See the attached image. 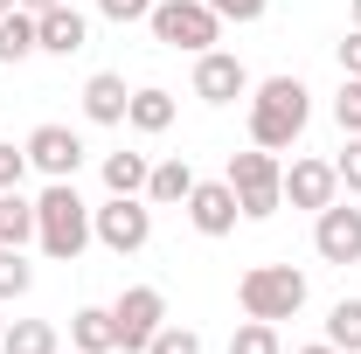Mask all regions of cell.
<instances>
[{"label":"cell","mask_w":361,"mask_h":354,"mask_svg":"<svg viewBox=\"0 0 361 354\" xmlns=\"http://www.w3.org/2000/svg\"><path fill=\"white\" fill-rule=\"evenodd\" d=\"M306 118H313V90L299 84V77H264V84H250V146L292 153V139L306 133Z\"/></svg>","instance_id":"1"},{"label":"cell","mask_w":361,"mask_h":354,"mask_svg":"<svg viewBox=\"0 0 361 354\" xmlns=\"http://www.w3.org/2000/svg\"><path fill=\"white\" fill-rule=\"evenodd\" d=\"M35 243H42L56 264H77L90 243V202L77 195V181H49L42 195H35Z\"/></svg>","instance_id":"2"},{"label":"cell","mask_w":361,"mask_h":354,"mask_svg":"<svg viewBox=\"0 0 361 354\" xmlns=\"http://www.w3.org/2000/svg\"><path fill=\"white\" fill-rule=\"evenodd\" d=\"M236 306H243V319H292V312L306 306V271L292 264H250L243 278H236Z\"/></svg>","instance_id":"3"},{"label":"cell","mask_w":361,"mask_h":354,"mask_svg":"<svg viewBox=\"0 0 361 354\" xmlns=\"http://www.w3.org/2000/svg\"><path fill=\"white\" fill-rule=\"evenodd\" d=\"M146 28H153V42L180 49V56H202V49L223 42V14H216L209 0H153Z\"/></svg>","instance_id":"4"},{"label":"cell","mask_w":361,"mask_h":354,"mask_svg":"<svg viewBox=\"0 0 361 354\" xmlns=\"http://www.w3.org/2000/svg\"><path fill=\"white\" fill-rule=\"evenodd\" d=\"M229 188H236V202H243V222H264L285 209V167H278V153L264 146H250V153H229Z\"/></svg>","instance_id":"5"},{"label":"cell","mask_w":361,"mask_h":354,"mask_svg":"<svg viewBox=\"0 0 361 354\" xmlns=\"http://www.w3.org/2000/svg\"><path fill=\"white\" fill-rule=\"evenodd\" d=\"M90 236L111 250V257H133L153 243V202L146 195H111L104 209H90Z\"/></svg>","instance_id":"6"},{"label":"cell","mask_w":361,"mask_h":354,"mask_svg":"<svg viewBox=\"0 0 361 354\" xmlns=\"http://www.w3.org/2000/svg\"><path fill=\"white\" fill-rule=\"evenodd\" d=\"M111 319H118V348L146 354V341L167 326V292H160V285H126L118 306H111Z\"/></svg>","instance_id":"7"},{"label":"cell","mask_w":361,"mask_h":354,"mask_svg":"<svg viewBox=\"0 0 361 354\" xmlns=\"http://www.w3.org/2000/svg\"><path fill=\"white\" fill-rule=\"evenodd\" d=\"M313 250H319V264H361V209L355 202H326L313 216Z\"/></svg>","instance_id":"8"},{"label":"cell","mask_w":361,"mask_h":354,"mask_svg":"<svg viewBox=\"0 0 361 354\" xmlns=\"http://www.w3.org/2000/svg\"><path fill=\"white\" fill-rule=\"evenodd\" d=\"M195 97L202 104H236V97H250V70L229 49H202L195 56Z\"/></svg>","instance_id":"9"},{"label":"cell","mask_w":361,"mask_h":354,"mask_svg":"<svg viewBox=\"0 0 361 354\" xmlns=\"http://www.w3.org/2000/svg\"><path fill=\"white\" fill-rule=\"evenodd\" d=\"M180 209H188V222H195L202 236H229V229L243 222V202H236V188H229V181H195Z\"/></svg>","instance_id":"10"},{"label":"cell","mask_w":361,"mask_h":354,"mask_svg":"<svg viewBox=\"0 0 361 354\" xmlns=\"http://www.w3.org/2000/svg\"><path fill=\"white\" fill-rule=\"evenodd\" d=\"M21 146H28V167H42L49 181H77V167H84V139L70 126H35Z\"/></svg>","instance_id":"11"},{"label":"cell","mask_w":361,"mask_h":354,"mask_svg":"<svg viewBox=\"0 0 361 354\" xmlns=\"http://www.w3.org/2000/svg\"><path fill=\"white\" fill-rule=\"evenodd\" d=\"M285 202L292 209H326V202H341V174H334V160H292L285 167Z\"/></svg>","instance_id":"12"},{"label":"cell","mask_w":361,"mask_h":354,"mask_svg":"<svg viewBox=\"0 0 361 354\" xmlns=\"http://www.w3.org/2000/svg\"><path fill=\"white\" fill-rule=\"evenodd\" d=\"M35 42H42V56H77V49L90 42V21L63 0V7H49V14H35Z\"/></svg>","instance_id":"13"},{"label":"cell","mask_w":361,"mask_h":354,"mask_svg":"<svg viewBox=\"0 0 361 354\" xmlns=\"http://www.w3.org/2000/svg\"><path fill=\"white\" fill-rule=\"evenodd\" d=\"M126 104H133V90H126L118 70H97L84 84V118L90 126H126Z\"/></svg>","instance_id":"14"},{"label":"cell","mask_w":361,"mask_h":354,"mask_svg":"<svg viewBox=\"0 0 361 354\" xmlns=\"http://www.w3.org/2000/svg\"><path fill=\"white\" fill-rule=\"evenodd\" d=\"M70 348H77V354H111V348H118V319H111V306H77V312H70Z\"/></svg>","instance_id":"15"},{"label":"cell","mask_w":361,"mask_h":354,"mask_svg":"<svg viewBox=\"0 0 361 354\" xmlns=\"http://www.w3.org/2000/svg\"><path fill=\"white\" fill-rule=\"evenodd\" d=\"M126 126H133V133H146V139H160L167 126H174V90H160V84L133 90V104H126Z\"/></svg>","instance_id":"16"},{"label":"cell","mask_w":361,"mask_h":354,"mask_svg":"<svg viewBox=\"0 0 361 354\" xmlns=\"http://www.w3.org/2000/svg\"><path fill=\"white\" fill-rule=\"evenodd\" d=\"M0 243L7 250H28L35 243V202L21 188H0Z\"/></svg>","instance_id":"17"},{"label":"cell","mask_w":361,"mask_h":354,"mask_svg":"<svg viewBox=\"0 0 361 354\" xmlns=\"http://www.w3.org/2000/svg\"><path fill=\"white\" fill-rule=\"evenodd\" d=\"M188 188H195V167H188V160H160V167L146 174V202H153V209H174V202H188Z\"/></svg>","instance_id":"18"},{"label":"cell","mask_w":361,"mask_h":354,"mask_svg":"<svg viewBox=\"0 0 361 354\" xmlns=\"http://www.w3.org/2000/svg\"><path fill=\"white\" fill-rule=\"evenodd\" d=\"M28 56H42V42H35V14L14 7V14H0V63H28Z\"/></svg>","instance_id":"19"},{"label":"cell","mask_w":361,"mask_h":354,"mask_svg":"<svg viewBox=\"0 0 361 354\" xmlns=\"http://www.w3.org/2000/svg\"><path fill=\"white\" fill-rule=\"evenodd\" d=\"M63 348V334L49 326V319H14L7 334H0V354H56Z\"/></svg>","instance_id":"20"},{"label":"cell","mask_w":361,"mask_h":354,"mask_svg":"<svg viewBox=\"0 0 361 354\" xmlns=\"http://www.w3.org/2000/svg\"><path fill=\"white\" fill-rule=\"evenodd\" d=\"M146 174H153L146 153H104V188L111 195H146Z\"/></svg>","instance_id":"21"},{"label":"cell","mask_w":361,"mask_h":354,"mask_svg":"<svg viewBox=\"0 0 361 354\" xmlns=\"http://www.w3.org/2000/svg\"><path fill=\"white\" fill-rule=\"evenodd\" d=\"M326 341L341 354H361V299H341V306L326 312Z\"/></svg>","instance_id":"22"},{"label":"cell","mask_w":361,"mask_h":354,"mask_svg":"<svg viewBox=\"0 0 361 354\" xmlns=\"http://www.w3.org/2000/svg\"><path fill=\"white\" fill-rule=\"evenodd\" d=\"M229 354H285V341H278L271 319H243V326L229 334Z\"/></svg>","instance_id":"23"},{"label":"cell","mask_w":361,"mask_h":354,"mask_svg":"<svg viewBox=\"0 0 361 354\" xmlns=\"http://www.w3.org/2000/svg\"><path fill=\"white\" fill-rule=\"evenodd\" d=\"M28 285H35V264H28L21 250H7V243H0V306H7V299H21Z\"/></svg>","instance_id":"24"},{"label":"cell","mask_w":361,"mask_h":354,"mask_svg":"<svg viewBox=\"0 0 361 354\" xmlns=\"http://www.w3.org/2000/svg\"><path fill=\"white\" fill-rule=\"evenodd\" d=\"M146 354H202V334H195V326H174V319H167V326H160V334L146 341Z\"/></svg>","instance_id":"25"},{"label":"cell","mask_w":361,"mask_h":354,"mask_svg":"<svg viewBox=\"0 0 361 354\" xmlns=\"http://www.w3.org/2000/svg\"><path fill=\"white\" fill-rule=\"evenodd\" d=\"M334 126H341V133H361V77H341V97H334Z\"/></svg>","instance_id":"26"},{"label":"cell","mask_w":361,"mask_h":354,"mask_svg":"<svg viewBox=\"0 0 361 354\" xmlns=\"http://www.w3.org/2000/svg\"><path fill=\"white\" fill-rule=\"evenodd\" d=\"M334 174H341V188H348V195H361V133H348V146L334 153Z\"/></svg>","instance_id":"27"},{"label":"cell","mask_w":361,"mask_h":354,"mask_svg":"<svg viewBox=\"0 0 361 354\" xmlns=\"http://www.w3.org/2000/svg\"><path fill=\"white\" fill-rule=\"evenodd\" d=\"M21 174H28V146L0 139V188H21Z\"/></svg>","instance_id":"28"},{"label":"cell","mask_w":361,"mask_h":354,"mask_svg":"<svg viewBox=\"0 0 361 354\" xmlns=\"http://www.w3.org/2000/svg\"><path fill=\"white\" fill-rule=\"evenodd\" d=\"M209 7H216L223 21H264V7H271V0H209Z\"/></svg>","instance_id":"29"},{"label":"cell","mask_w":361,"mask_h":354,"mask_svg":"<svg viewBox=\"0 0 361 354\" xmlns=\"http://www.w3.org/2000/svg\"><path fill=\"white\" fill-rule=\"evenodd\" d=\"M97 14H111V21H146L153 0H97Z\"/></svg>","instance_id":"30"},{"label":"cell","mask_w":361,"mask_h":354,"mask_svg":"<svg viewBox=\"0 0 361 354\" xmlns=\"http://www.w3.org/2000/svg\"><path fill=\"white\" fill-rule=\"evenodd\" d=\"M341 77H361V28L341 42Z\"/></svg>","instance_id":"31"},{"label":"cell","mask_w":361,"mask_h":354,"mask_svg":"<svg viewBox=\"0 0 361 354\" xmlns=\"http://www.w3.org/2000/svg\"><path fill=\"white\" fill-rule=\"evenodd\" d=\"M14 7H28V14H49V7H63V0H14Z\"/></svg>","instance_id":"32"},{"label":"cell","mask_w":361,"mask_h":354,"mask_svg":"<svg viewBox=\"0 0 361 354\" xmlns=\"http://www.w3.org/2000/svg\"><path fill=\"white\" fill-rule=\"evenodd\" d=\"M292 354H341L334 341H313V348H292Z\"/></svg>","instance_id":"33"},{"label":"cell","mask_w":361,"mask_h":354,"mask_svg":"<svg viewBox=\"0 0 361 354\" xmlns=\"http://www.w3.org/2000/svg\"><path fill=\"white\" fill-rule=\"evenodd\" d=\"M0 14H14V0H0Z\"/></svg>","instance_id":"34"},{"label":"cell","mask_w":361,"mask_h":354,"mask_svg":"<svg viewBox=\"0 0 361 354\" xmlns=\"http://www.w3.org/2000/svg\"><path fill=\"white\" fill-rule=\"evenodd\" d=\"M355 28H361V0H355Z\"/></svg>","instance_id":"35"},{"label":"cell","mask_w":361,"mask_h":354,"mask_svg":"<svg viewBox=\"0 0 361 354\" xmlns=\"http://www.w3.org/2000/svg\"><path fill=\"white\" fill-rule=\"evenodd\" d=\"M0 334H7V319H0Z\"/></svg>","instance_id":"36"}]
</instances>
